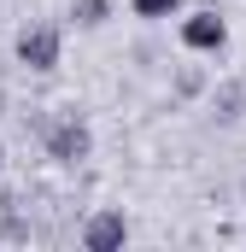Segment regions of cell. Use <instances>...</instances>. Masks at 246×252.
<instances>
[{
    "label": "cell",
    "mask_w": 246,
    "mask_h": 252,
    "mask_svg": "<svg viewBox=\"0 0 246 252\" xmlns=\"http://www.w3.org/2000/svg\"><path fill=\"white\" fill-rule=\"evenodd\" d=\"M106 12H112V0H70V18H76L82 30H94V24H106Z\"/></svg>",
    "instance_id": "6"
},
{
    "label": "cell",
    "mask_w": 246,
    "mask_h": 252,
    "mask_svg": "<svg viewBox=\"0 0 246 252\" xmlns=\"http://www.w3.org/2000/svg\"><path fill=\"white\" fill-rule=\"evenodd\" d=\"M182 47L187 53H223L229 47V24L217 12H187L182 18Z\"/></svg>",
    "instance_id": "2"
},
{
    "label": "cell",
    "mask_w": 246,
    "mask_h": 252,
    "mask_svg": "<svg viewBox=\"0 0 246 252\" xmlns=\"http://www.w3.org/2000/svg\"><path fill=\"white\" fill-rule=\"evenodd\" d=\"M123 241H129V217H123V211H100V217L82 229V247L88 252H118Z\"/></svg>",
    "instance_id": "4"
},
{
    "label": "cell",
    "mask_w": 246,
    "mask_h": 252,
    "mask_svg": "<svg viewBox=\"0 0 246 252\" xmlns=\"http://www.w3.org/2000/svg\"><path fill=\"white\" fill-rule=\"evenodd\" d=\"M59 53H64L59 24H24V30H18V59L30 64V70H53Z\"/></svg>",
    "instance_id": "1"
},
{
    "label": "cell",
    "mask_w": 246,
    "mask_h": 252,
    "mask_svg": "<svg viewBox=\"0 0 246 252\" xmlns=\"http://www.w3.org/2000/svg\"><path fill=\"white\" fill-rule=\"evenodd\" d=\"M0 164H6V141H0Z\"/></svg>",
    "instance_id": "7"
},
{
    "label": "cell",
    "mask_w": 246,
    "mask_h": 252,
    "mask_svg": "<svg viewBox=\"0 0 246 252\" xmlns=\"http://www.w3.org/2000/svg\"><path fill=\"white\" fill-rule=\"evenodd\" d=\"M88 147H94V135H88V124H76V118L53 124V135H47V153H53L59 164H76V158H88Z\"/></svg>",
    "instance_id": "3"
},
{
    "label": "cell",
    "mask_w": 246,
    "mask_h": 252,
    "mask_svg": "<svg viewBox=\"0 0 246 252\" xmlns=\"http://www.w3.org/2000/svg\"><path fill=\"white\" fill-rule=\"evenodd\" d=\"M187 0H129V12L135 18H147V24H158V18H176Z\"/></svg>",
    "instance_id": "5"
}]
</instances>
